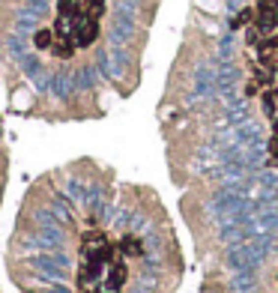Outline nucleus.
Instances as JSON below:
<instances>
[{
  "instance_id": "nucleus-1",
  "label": "nucleus",
  "mask_w": 278,
  "mask_h": 293,
  "mask_svg": "<svg viewBox=\"0 0 278 293\" xmlns=\"http://www.w3.org/2000/svg\"><path fill=\"white\" fill-rule=\"evenodd\" d=\"M72 27H75V45L87 48L90 42H96V36H99V21H96V15H84L81 21H75Z\"/></svg>"
},
{
  "instance_id": "nucleus-2",
  "label": "nucleus",
  "mask_w": 278,
  "mask_h": 293,
  "mask_svg": "<svg viewBox=\"0 0 278 293\" xmlns=\"http://www.w3.org/2000/svg\"><path fill=\"white\" fill-rule=\"evenodd\" d=\"M257 30L260 33H269V30H275L278 27V6H272V3H260V9H257Z\"/></svg>"
},
{
  "instance_id": "nucleus-3",
  "label": "nucleus",
  "mask_w": 278,
  "mask_h": 293,
  "mask_svg": "<svg viewBox=\"0 0 278 293\" xmlns=\"http://www.w3.org/2000/svg\"><path fill=\"white\" fill-rule=\"evenodd\" d=\"M33 42H36V48H48L51 45V30H39L33 36Z\"/></svg>"
},
{
  "instance_id": "nucleus-4",
  "label": "nucleus",
  "mask_w": 278,
  "mask_h": 293,
  "mask_svg": "<svg viewBox=\"0 0 278 293\" xmlns=\"http://www.w3.org/2000/svg\"><path fill=\"white\" fill-rule=\"evenodd\" d=\"M123 251H126V254H141V242L132 239V236H126V239H123Z\"/></svg>"
},
{
  "instance_id": "nucleus-5",
  "label": "nucleus",
  "mask_w": 278,
  "mask_h": 293,
  "mask_svg": "<svg viewBox=\"0 0 278 293\" xmlns=\"http://www.w3.org/2000/svg\"><path fill=\"white\" fill-rule=\"evenodd\" d=\"M248 21H251V9H243L240 15H236V18L230 21V27H246Z\"/></svg>"
},
{
  "instance_id": "nucleus-6",
  "label": "nucleus",
  "mask_w": 278,
  "mask_h": 293,
  "mask_svg": "<svg viewBox=\"0 0 278 293\" xmlns=\"http://www.w3.org/2000/svg\"><path fill=\"white\" fill-rule=\"evenodd\" d=\"M126 281V266H114V287H120Z\"/></svg>"
},
{
  "instance_id": "nucleus-7",
  "label": "nucleus",
  "mask_w": 278,
  "mask_h": 293,
  "mask_svg": "<svg viewBox=\"0 0 278 293\" xmlns=\"http://www.w3.org/2000/svg\"><path fill=\"white\" fill-rule=\"evenodd\" d=\"M263 108H266V114L275 111V93H266V96H263Z\"/></svg>"
},
{
  "instance_id": "nucleus-8",
  "label": "nucleus",
  "mask_w": 278,
  "mask_h": 293,
  "mask_svg": "<svg viewBox=\"0 0 278 293\" xmlns=\"http://www.w3.org/2000/svg\"><path fill=\"white\" fill-rule=\"evenodd\" d=\"M269 153H272V159L278 156V138H272V141H269Z\"/></svg>"
},
{
  "instance_id": "nucleus-9",
  "label": "nucleus",
  "mask_w": 278,
  "mask_h": 293,
  "mask_svg": "<svg viewBox=\"0 0 278 293\" xmlns=\"http://www.w3.org/2000/svg\"><path fill=\"white\" fill-rule=\"evenodd\" d=\"M275 138H278V120H275Z\"/></svg>"
}]
</instances>
